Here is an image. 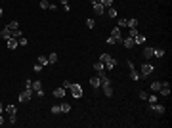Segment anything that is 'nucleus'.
<instances>
[{
	"label": "nucleus",
	"mask_w": 172,
	"mask_h": 128,
	"mask_svg": "<svg viewBox=\"0 0 172 128\" xmlns=\"http://www.w3.org/2000/svg\"><path fill=\"white\" fill-rule=\"evenodd\" d=\"M138 96H140L141 99H147V96H149V94H147V92H143V90H140V92H138Z\"/></svg>",
	"instance_id": "33"
},
{
	"label": "nucleus",
	"mask_w": 172,
	"mask_h": 128,
	"mask_svg": "<svg viewBox=\"0 0 172 128\" xmlns=\"http://www.w3.org/2000/svg\"><path fill=\"white\" fill-rule=\"evenodd\" d=\"M2 13H4V12H2V8H0V17H2Z\"/></svg>",
	"instance_id": "44"
},
{
	"label": "nucleus",
	"mask_w": 172,
	"mask_h": 128,
	"mask_svg": "<svg viewBox=\"0 0 172 128\" xmlns=\"http://www.w3.org/2000/svg\"><path fill=\"white\" fill-rule=\"evenodd\" d=\"M33 71H35V73H40V71H42V65H40V63H35Z\"/></svg>",
	"instance_id": "34"
},
{
	"label": "nucleus",
	"mask_w": 172,
	"mask_h": 128,
	"mask_svg": "<svg viewBox=\"0 0 172 128\" xmlns=\"http://www.w3.org/2000/svg\"><path fill=\"white\" fill-rule=\"evenodd\" d=\"M71 94H73V97L75 99H78V97H82V88H80V84H71Z\"/></svg>",
	"instance_id": "3"
},
{
	"label": "nucleus",
	"mask_w": 172,
	"mask_h": 128,
	"mask_svg": "<svg viewBox=\"0 0 172 128\" xmlns=\"http://www.w3.org/2000/svg\"><path fill=\"white\" fill-rule=\"evenodd\" d=\"M147 101L151 103V105H153V103H157V101H159V97H157V94H153V96H147Z\"/></svg>",
	"instance_id": "24"
},
{
	"label": "nucleus",
	"mask_w": 172,
	"mask_h": 128,
	"mask_svg": "<svg viewBox=\"0 0 172 128\" xmlns=\"http://www.w3.org/2000/svg\"><path fill=\"white\" fill-rule=\"evenodd\" d=\"M4 109H6L8 115H15V111H17V109H15V105H6Z\"/></svg>",
	"instance_id": "19"
},
{
	"label": "nucleus",
	"mask_w": 172,
	"mask_h": 128,
	"mask_svg": "<svg viewBox=\"0 0 172 128\" xmlns=\"http://www.w3.org/2000/svg\"><path fill=\"white\" fill-rule=\"evenodd\" d=\"M17 42H19V46H25L27 42H29V40H27L25 36H19V38H17Z\"/></svg>",
	"instance_id": "31"
},
{
	"label": "nucleus",
	"mask_w": 172,
	"mask_h": 128,
	"mask_svg": "<svg viewBox=\"0 0 172 128\" xmlns=\"http://www.w3.org/2000/svg\"><path fill=\"white\" fill-rule=\"evenodd\" d=\"M100 61L107 67V71H111V69H115V67H117L115 58H113V56H109V54H102V56H100Z\"/></svg>",
	"instance_id": "1"
},
{
	"label": "nucleus",
	"mask_w": 172,
	"mask_h": 128,
	"mask_svg": "<svg viewBox=\"0 0 172 128\" xmlns=\"http://www.w3.org/2000/svg\"><path fill=\"white\" fill-rule=\"evenodd\" d=\"M31 96H33V88H25L21 94H19L17 99H19V103H25V101H29V99H31Z\"/></svg>",
	"instance_id": "2"
},
{
	"label": "nucleus",
	"mask_w": 172,
	"mask_h": 128,
	"mask_svg": "<svg viewBox=\"0 0 172 128\" xmlns=\"http://www.w3.org/2000/svg\"><path fill=\"white\" fill-rule=\"evenodd\" d=\"M153 56H155L157 59H161L163 56H165V50H163V48H153Z\"/></svg>",
	"instance_id": "14"
},
{
	"label": "nucleus",
	"mask_w": 172,
	"mask_h": 128,
	"mask_svg": "<svg viewBox=\"0 0 172 128\" xmlns=\"http://www.w3.org/2000/svg\"><path fill=\"white\" fill-rule=\"evenodd\" d=\"M136 34H138V27H132V29H130V31H128V36H136Z\"/></svg>",
	"instance_id": "30"
},
{
	"label": "nucleus",
	"mask_w": 172,
	"mask_h": 128,
	"mask_svg": "<svg viewBox=\"0 0 172 128\" xmlns=\"http://www.w3.org/2000/svg\"><path fill=\"white\" fill-rule=\"evenodd\" d=\"M143 58H145V59L153 58V48H151V46H147V48H143Z\"/></svg>",
	"instance_id": "15"
},
{
	"label": "nucleus",
	"mask_w": 172,
	"mask_h": 128,
	"mask_svg": "<svg viewBox=\"0 0 172 128\" xmlns=\"http://www.w3.org/2000/svg\"><path fill=\"white\" fill-rule=\"evenodd\" d=\"M38 63L42 65V67H46V65H50V61H48V58L46 56H38V59H37Z\"/></svg>",
	"instance_id": "16"
},
{
	"label": "nucleus",
	"mask_w": 172,
	"mask_h": 128,
	"mask_svg": "<svg viewBox=\"0 0 172 128\" xmlns=\"http://www.w3.org/2000/svg\"><path fill=\"white\" fill-rule=\"evenodd\" d=\"M90 2H92V6H94V4H100L102 0H90Z\"/></svg>",
	"instance_id": "40"
},
{
	"label": "nucleus",
	"mask_w": 172,
	"mask_h": 128,
	"mask_svg": "<svg viewBox=\"0 0 172 128\" xmlns=\"http://www.w3.org/2000/svg\"><path fill=\"white\" fill-rule=\"evenodd\" d=\"M59 2H61V4H69V0H59Z\"/></svg>",
	"instance_id": "42"
},
{
	"label": "nucleus",
	"mask_w": 172,
	"mask_h": 128,
	"mask_svg": "<svg viewBox=\"0 0 172 128\" xmlns=\"http://www.w3.org/2000/svg\"><path fill=\"white\" fill-rule=\"evenodd\" d=\"M6 27L10 29V31H15V29H19V23H17V21H10Z\"/></svg>",
	"instance_id": "20"
},
{
	"label": "nucleus",
	"mask_w": 172,
	"mask_h": 128,
	"mask_svg": "<svg viewBox=\"0 0 172 128\" xmlns=\"http://www.w3.org/2000/svg\"><path fill=\"white\" fill-rule=\"evenodd\" d=\"M71 84H73L71 80H63V88H65V90H69V88H71Z\"/></svg>",
	"instance_id": "37"
},
{
	"label": "nucleus",
	"mask_w": 172,
	"mask_h": 128,
	"mask_svg": "<svg viewBox=\"0 0 172 128\" xmlns=\"http://www.w3.org/2000/svg\"><path fill=\"white\" fill-rule=\"evenodd\" d=\"M151 111L155 113V115H163L166 109H165V105H161V103H153V105H151Z\"/></svg>",
	"instance_id": "7"
},
{
	"label": "nucleus",
	"mask_w": 172,
	"mask_h": 128,
	"mask_svg": "<svg viewBox=\"0 0 172 128\" xmlns=\"http://www.w3.org/2000/svg\"><path fill=\"white\" fill-rule=\"evenodd\" d=\"M128 29H132V27H138V19H128Z\"/></svg>",
	"instance_id": "28"
},
{
	"label": "nucleus",
	"mask_w": 172,
	"mask_h": 128,
	"mask_svg": "<svg viewBox=\"0 0 172 128\" xmlns=\"http://www.w3.org/2000/svg\"><path fill=\"white\" fill-rule=\"evenodd\" d=\"M105 10H107V8L103 6L102 2H100V4H94V12L98 13V15H103V13H105Z\"/></svg>",
	"instance_id": "10"
},
{
	"label": "nucleus",
	"mask_w": 172,
	"mask_h": 128,
	"mask_svg": "<svg viewBox=\"0 0 172 128\" xmlns=\"http://www.w3.org/2000/svg\"><path fill=\"white\" fill-rule=\"evenodd\" d=\"M0 36H2V38H4V40H6V38H10V36H12V31H10L8 27H4V29L0 31Z\"/></svg>",
	"instance_id": "13"
},
{
	"label": "nucleus",
	"mask_w": 172,
	"mask_h": 128,
	"mask_svg": "<svg viewBox=\"0 0 172 128\" xmlns=\"http://www.w3.org/2000/svg\"><path fill=\"white\" fill-rule=\"evenodd\" d=\"M4 124V117H2V113H0V126Z\"/></svg>",
	"instance_id": "41"
},
{
	"label": "nucleus",
	"mask_w": 172,
	"mask_h": 128,
	"mask_svg": "<svg viewBox=\"0 0 172 128\" xmlns=\"http://www.w3.org/2000/svg\"><path fill=\"white\" fill-rule=\"evenodd\" d=\"M6 44H8V48H10V50H15V48L19 46V42H17V38H15V36H10V38H6Z\"/></svg>",
	"instance_id": "8"
},
{
	"label": "nucleus",
	"mask_w": 172,
	"mask_h": 128,
	"mask_svg": "<svg viewBox=\"0 0 172 128\" xmlns=\"http://www.w3.org/2000/svg\"><path fill=\"white\" fill-rule=\"evenodd\" d=\"M48 61H50V65H52V63H56V61H57V54H56V52H52L50 56H48Z\"/></svg>",
	"instance_id": "22"
},
{
	"label": "nucleus",
	"mask_w": 172,
	"mask_h": 128,
	"mask_svg": "<svg viewBox=\"0 0 172 128\" xmlns=\"http://www.w3.org/2000/svg\"><path fill=\"white\" fill-rule=\"evenodd\" d=\"M52 115H57V113H61V107H59V105H52Z\"/></svg>",
	"instance_id": "26"
},
{
	"label": "nucleus",
	"mask_w": 172,
	"mask_h": 128,
	"mask_svg": "<svg viewBox=\"0 0 172 128\" xmlns=\"http://www.w3.org/2000/svg\"><path fill=\"white\" fill-rule=\"evenodd\" d=\"M2 111H4V105H2V101H0V113H2Z\"/></svg>",
	"instance_id": "43"
},
{
	"label": "nucleus",
	"mask_w": 172,
	"mask_h": 128,
	"mask_svg": "<svg viewBox=\"0 0 172 128\" xmlns=\"http://www.w3.org/2000/svg\"><path fill=\"white\" fill-rule=\"evenodd\" d=\"M107 44H109V46H113V44H117V40H115L113 36H107Z\"/></svg>",
	"instance_id": "36"
},
{
	"label": "nucleus",
	"mask_w": 172,
	"mask_h": 128,
	"mask_svg": "<svg viewBox=\"0 0 172 128\" xmlns=\"http://www.w3.org/2000/svg\"><path fill=\"white\" fill-rule=\"evenodd\" d=\"M59 107H61V113H69V111H71V105H69V103H61Z\"/></svg>",
	"instance_id": "23"
},
{
	"label": "nucleus",
	"mask_w": 172,
	"mask_h": 128,
	"mask_svg": "<svg viewBox=\"0 0 172 128\" xmlns=\"http://www.w3.org/2000/svg\"><path fill=\"white\" fill-rule=\"evenodd\" d=\"M94 69H96V73H98V77H100V78L105 77V65H103L102 61H96V63H94Z\"/></svg>",
	"instance_id": "5"
},
{
	"label": "nucleus",
	"mask_w": 172,
	"mask_h": 128,
	"mask_svg": "<svg viewBox=\"0 0 172 128\" xmlns=\"http://www.w3.org/2000/svg\"><path fill=\"white\" fill-rule=\"evenodd\" d=\"M86 25H88V29H94V27H96V21L94 19H88V21H86Z\"/></svg>",
	"instance_id": "35"
},
{
	"label": "nucleus",
	"mask_w": 172,
	"mask_h": 128,
	"mask_svg": "<svg viewBox=\"0 0 172 128\" xmlns=\"http://www.w3.org/2000/svg\"><path fill=\"white\" fill-rule=\"evenodd\" d=\"M122 46H124V48H134L136 42H134L132 36H126V38H122Z\"/></svg>",
	"instance_id": "9"
},
{
	"label": "nucleus",
	"mask_w": 172,
	"mask_h": 128,
	"mask_svg": "<svg viewBox=\"0 0 172 128\" xmlns=\"http://www.w3.org/2000/svg\"><path fill=\"white\" fill-rule=\"evenodd\" d=\"M134 42H136V46L143 44V42H145V36H143V34H136V36H134Z\"/></svg>",
	"instance_id": "18"
},
{
	"label": "nucleus",
	"mask_w": 172,
	"mask_h": 128,
	"mask_svg": "<svg viewBox=\"0 0 172 128\" xmlns=\"http://www.w3.org/2000/svg\"><path fill=\"white\" fill-rule=\"evenodd\" d=\"M102 4L105 8H111V6H113V0H102Z\"/></svg>",
	"instance_id": "32"
},
{
	"label": "nucleus",
	"mask_w": 172,
	"mask_h": 128,
	"mask_svg": "<svg viewBox=\"0 0 172 128\" xmlns=\"http://www.w3.org/2000/svg\"><path fill=\"white\" fill-rule=\"evenodd\" d=\"M8 122H10V124H15V122H17V119H15V115H10V121H8Z\"/></svg>",
	"instance_id": "38"
},
{
	"label": "nucleus",
	"mask_w": 172,
	"mask_h": 128,
	"mask_svg": "<svg viewBox=\"0 0 172 128\" xmlns=\"http://www.w3.org/2000/svg\"><path fill=\"white\" fill-rule=\"evenodd\" d=\"M40 8L42 10H50V2L48 0H40Z\"/></svg>",
	"instance_id": "25"
},
{
	"label": "nucleus",
	"mask_w": 172,
	"mask_h": 128,
	"mask_svg": "<svg viewBox=\"0 0 172 128\" xmlns=\"http://www.w3.org/2000/svg\"><path fill=\"white\" fill-rule=\"evenodd\" d=\"M128 69H130V78H132V80H140L141 78V75L136 71V67H134V63L130 61V59H128Z\"/></svg>",
	"instance_id": "4"
},
{
	"label": "nucleus",
	"mask_w": 172,
	"mask_h": 128,
	"mask_svg": "<svg viewBox=\"0 0 172 128\" xmlns=\"http://www.w3.org/2000/svg\"><path fill=\"white\" fill-rule=\"evenodd\" d=\"M65 94H67V92H65V88H63V86H59V88H56V90H54V97H63Z\"/></svg>",
	"instance_id": "12"
},
{
	"label": "nucleus",
	"mask_w": 172,
	"mask_h": 128,
	"mask_svg": "<svg viewBox=\"0 0 172 128\" xmlns=\"http://www.w3.org/2000/svg\"><path fill=\"white\" fill-rule=\"evenodd\" d=\"M25 88H33V80H31V78L25 80Z\"/></svg>",
	"instance_id": "39"
},
{
	"label": "nucleus",
	"mask_w": 172,
	"mask_h": 128,
	"mask_svg": "<svg viewBox=\"0 0 172 128\" xmlns=\"http://www.w3.org/2000/svg\"><path fill=\"white\" fill-rule=\"evenodd\" d=\"M105 12H107V17H117V10H115L113 6H111V8H107Z\"/></svg>",
	"instance_id": "21"
},
{
	"label": "nucleus",
	"mask_w": 172,
	"mask_h": 128,
	"mask_svg": "<svg viewBox=\"0 0 172 128\" xmlns=\"http://www.w3.org/2000/svg\"><path fill=\"white\" fill-rule=\"evenodd\" d=\"M103 94H105L107 97H111V96H113V88H111V86H107V88H103Z\"/></svg>",
	"instance_id": "27"
},
{
	"label": "nucleus",
	"mask_w": 172,
	"mask_h": 128,
	"mask_svg": "<svg viewBox=\"0 0 172 128\" xmlns=\"http://www.w3.org/2000/svg\"><path fill=\"white\" fill-rule=\"evenodd\" d=\"M151 73H153V65L151 63H143V65H141V73H140L141 78L147 77V75H151Z\"/></svg>",
	"instance_id": "6"
},
{
	"label": "nucleus",
	"mask_w": 172,
	"mask_h": 128,
	"mask_svg": "<svg viewBox=\"0 0 172 128\" xmlns=\"http://www.w3.org/2000/svg\"><path fill=\"white\" fill-rule=\"evenodd\" d=\"M161 86H163V82H159V80H153V82H151V90H153V92H159Z\"/></svg>",
	"instance_id": "17"
},
{
	"label": "nucleus",
	"mask_w": 172,
	"mask_h": 128,
	"mask_svg": "<svg viewBox=\"0 0 172 128\" xmlns=\"http://www.w3.org/2000/svg\"><path fill=\"white\" fill-rule=\"evenodd\" d=\"M126 25H128V19H124V17L119 19V23H117V27H121V29H122V27H126Z\"/></svg>",
	"instance_id": "29"
},
{
	"label": "nucleus",
	"mask_w": 172,
	"mask_h": 128,
	"mask_svg": "<svg viewBox=\"0 0 172 128\" xmlns=\"http://www.w3.org/2000/svg\"><path fill=\"white\" fill-rule=\"evenodd\" d=\"M90 86H92V88H100V86H102L100 77H92V78H90Z\"/></svg>",
	"instance_id": "11"
}]
</instances>
